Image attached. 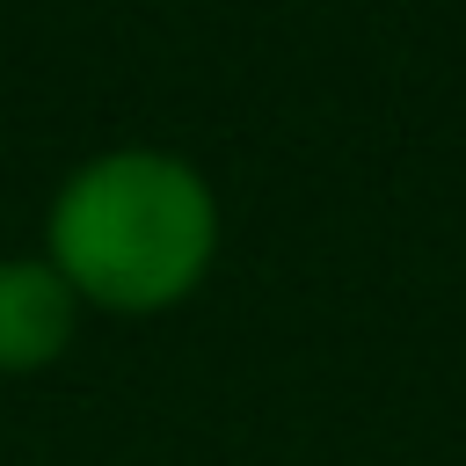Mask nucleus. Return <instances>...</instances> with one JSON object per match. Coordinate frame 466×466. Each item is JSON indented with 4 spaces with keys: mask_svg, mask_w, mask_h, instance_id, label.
<instances>
[{
    "mask_svg": "<svg viewBox=\"0 0 466 466\" xmlns=\"http://www.w3.org/2000/svg\"><path fill=\"white\" fill-rule=\"evenodd\" d=\"M44 255L80 306L167 313L204 284L218 255V197L182 153L116 146L58 182Z\"/></svg>",
    "mask_w": 466,
    "mask_h": 466,
    "instance_id": "nucleus-1",
    "label": "nucleus"
},
{
    "mask_svg": "<svg viewBox=\"0 0 466 466\" xmlns=\"http://www.w3.org/2000/svg\"><path fill=\"white\" fill-rule=\"evenodd\" d=\"M80 320L73 284L51 269V255H7L0 262V371H44L66 357Z\"/></svg>",
    "mask_w": 466,
    "mask_h": 466,
    "instance_id": "nucleus-2",
    "label": "nucleus"
}]
</instances>
